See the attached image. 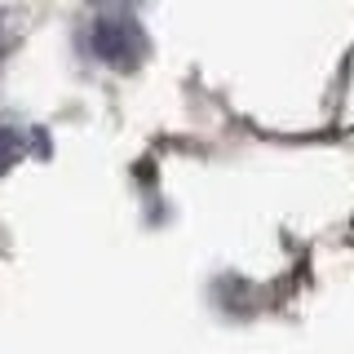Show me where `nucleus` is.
I'll use <instances>...</instances> for the list:
<instances>
[{
    "label": "nucleus",
    "mask_w": 354,
    "mask_h": 354,
    "mask_svg": "<svg viewBox=\"0 0 354 354\" xmlns=\"http://www.w3.org/2000/svg\"><path fill=\"white\" fill-rule=\"evenodd\" d=\"M88 44L106 66H133L147 53V36L129 9H102L88 27Z\"/></svg>",
    "instance_id": "nucleus-1"
},
{
    "label": "nucleus",
    "mask_w": 354,
    "mask_h": 354,
    "mask_svg": "<svg viewBox=\"0 0 354 354\" xmlns=\"http://www.w3.org/2000/svg\"><path fill=\"white\" fill-rule=\"evenodd\" d=\"M18 155H22V133H18V129H9V124H0V173L14 169Z\"/></svg>",
    "instance_id": "nucleus-2"
},
{
    "label": "nucleus",
    "mask_w": 354,
    "mask_h": 354,
    "mask_svg": "<svg viewBox=\"0 0 354 354\" xmlns=\"http://www.w3.org/2000/svg\"><path fill=\"white\" fill-rule=\"evenodd\" d=\"M0 49H5V22H0Z\"/></svg>",
    "instance_id": "nucleus-3"
}]
</instances>
